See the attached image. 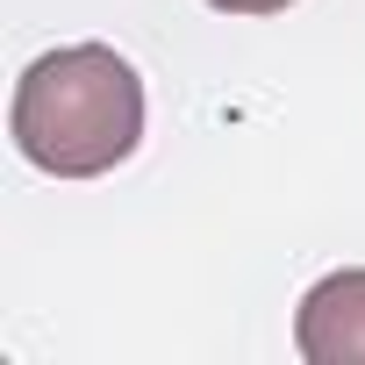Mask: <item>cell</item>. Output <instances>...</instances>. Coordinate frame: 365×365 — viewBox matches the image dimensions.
<instances>
[{
    "mask_svg": "<svg viewBox=\"0 0 365 365\" xmlns=\"http://www.w3.org/2000/svg\"><path fill=\"white\" fill-rule=\"evenodd\" d=\"M294 351L308 365H365V265H344L301 294Z\"/></svg>",
    "mask_w": 365,
    "mask_h": 365,
    "instance_id": "2",
    "label": "cell"
},
{
    "mask_svg": "<svg viewBox=\"0 0 365 365\" xmlns=\"http://www.w3.org/2000/svg\"><path fill=\"white\" fill-rule=\"evenodd\" d=\"M15 150L51 179H101L143 143V79L115 43L43 51L15 79Z\"/></svg>",
    "mask_w": 365,
    "mask_h": 365,
    "instance_id": "1",
    "label": "cell"
},
{
    "mask_svg": "<svg viewBox=\"0 0 365 365\" xmlns=\"http://www.w3.org/2000/svg\"><path fill=\"white\" fill-rule=\"evenodd\" d=\"M208 8H222V15H279L294 0H208Z\"/></svg>",
    "mask_w": 365,
    "mask_h": 365,
    "instance_id": "3",
    "label": "cell"
}]
</instances>
